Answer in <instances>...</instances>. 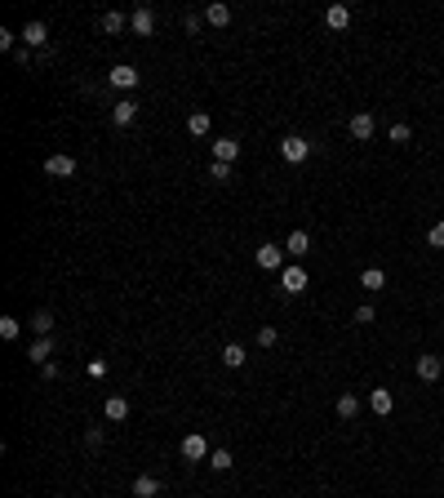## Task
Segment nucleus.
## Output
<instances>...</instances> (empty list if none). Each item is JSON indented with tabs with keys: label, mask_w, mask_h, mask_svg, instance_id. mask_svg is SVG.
I'll use <instances>...</instances> for the list:
<instances>
[{
	"label": "nucleus",
	"mask_w": 444,
	"mask_h": 498,
	"mask_svg": "<svg viewBox=\"0 0 444 498\" xmlns=\"http://www.w3.org/2000/svg\"><path fill=\"white\" fill-rule=\"evenodd\" d=\"M209 178H214V183H231V165L214 161V165H209Z\"/></svg>",
	"instance_id": "7c9ffc66"
},
{
	"label": "nucleus",
	"mask_w": 444,
	"mask_h": 498,
	"mask_svg": "<svg viewBox=\"0 0 444 498\" xmlns=\"http://www.w3.org/2000/svg\"><path fill=\"white\" fill-rule=\"evenodd\" d=\"M209 468H214V472H231V468H236L231 450H214V454H209Z\"/></svg>",
	"instance_id": "bb28decb"
},
{
	"label": "nucleus",
	"mask_w": 444,
	"mask_h": 498,
	"mask_svg": "<svg viewBox=\"0 0 444 498\" xmlns=\"http://www.w3.org/2000/svg\"><path fill=\"white\" fill-rule=\"evenodd\" d=\"M45 174H49V178H71V174H76V156H67V152H62V156H49V161H45Z\"/></svg>",
	"instance_id": "0eeeda50"
},
{
	"label": "nucleus",
	"mask_w": 444,
	"mask_h": 498,
	"mask_svg": "<svg viewBox=\"0 0 444 498\" xmlns=\"http://www.w3.org/2000/svg\"><path fill=\"white\" fill-rule=\"evenodd\" d=\"M133 498H160V481L156 476H133Z\"/></svg>",
	"instance_id": "f3484780"
},
{
	"label": "nucleus",
	"mask_w": 444,
	"mask_h": 498,
	"mask_svg": "<svg viewBox=\"0 0 444 498\" xmlns=\"http://www.w3.org/2000/svg\"><path fill=\"white\" fill-rule=\"evenodd\" d=\"M440 258H444V254H440Z\"/></svg>",
	"instance_id": "f704fd0d"
},
{
	"label": "nucleus",
	"mask_w": 444,
	"mask_h": 498,
	"mask_svg": "<svg viewBox=\"0 0 444 498\" xmlns=\"http://www.w3.org/2000/svg\"><path fill=\"white\" fill-rule=\"evenodd\" d=\"M138 67H133V62H120V67H111V85L115 89H138Z\"/></svg>",
	"instance_id": "423d86ee"
},
{
	"label": "nucleus",
	"mask_w": 444,
	"mask_h": 498,
	"mask_svg": "<svg viewBox=\"0 0 444 498\" xmlns=\"http://www.w3.org/2000/svg\"><path fill=\"white\" fill-rule=\"evenodd\" d=\"M27 325H31V334H36V338H54V312H36Z\"/></svg>",
	"instance_id": "aec40b11"
},
{
	"label": "nucleus",
	"mask_w": 444,
	"mask_h": 498,
	"mask_svg": "<svg viewBox=\"0 0 444 498\" xmlns=\"http://www.w3.org/2000/svg\"><path fill=\"white\" fill-rule=\"evenodd\" d=\"M129 31H133V36H151V31H156V14H151V9H133V14H129Z\"/></svg>",
	"instance_id": "9b49d317"
},
{
	"label": "nucleus",
	"mask_w": 444,
	"mask_h": 498,
	"mask_svg": "<svg viewBox=\"0 0 444 498\" xmlns=\"http://www.w3.org/2000/svg\"><path fill=\"white\" fill-rule=\"evenodd\" d=\"M107 369H111L107 360H102V356H93L89 365H84V374H89V378H107Z\"/></svg>",
	"instance_id": "c85d7f7f"
},
{
	"label": "nucleus",
	"mask_w": 444,
	"mask_h": 498,
	"mask_svg": "<svg viewBox=\"0 0 444 498\" xmlns=\"http://www.w3.org/2000/svg\"><path fill=\"white\" fill-rule=\"evenodd\" d=\"M18 36H23V45H27V49H40V45L49 40V27H45V23H27L23 31H18Z\"/></svg>",
	"instance_id": "dca6fc26"
},
{
	"label": "nucleus",
	"mask_w": 444,
	"mask_h": 498,
	"mask_svg": "<svg viewBox=\"0 0 444 498\" xmlns=\"http://www.w3.org/2000/svg\"><path fill=\"white\" fill-rule=\"evenodd\" d=\"M373 321H378V312H373L369 303H360V307H355V325H373Z\"/></svg>",
	"instance_id": "473e14b6"
},
{
	"label": "nucleus",
	"mask_w": 444,
	"mask_h": 498,
	"mask_svg": "<svg viewBox=\"0 0 444 498\" xmlns=\"http://www.w3.org/2000/svg\"><path fill=\"white\" fill-rule=\"evenodd\" d=\"M333 409H337V418H346V423H351L355 414H360V400H355L351 391H342V396H337V405H333Z\"/></svg>",
	"instance_id": "b1692460"
},
{
	"label": "nucleus",
	"mask_w": 444,
	"mask_h": 498,
	"mask_svg": "<svg viewBox=\"0 0 444 498\" xmlns=\"http://www.w3.org/2000/svg\"><path fill=\"white\" fill-rule=\"evenodd\" d=\"M369 409H373L378 418H387L391 409H396V396H391L387 387H373V391H369Z\"/></svg>",
	"instance_id": "1a4fd4ad"
},
{
	"label": "nucleus",
	"mask_w": 444,
	"mask_h": 498,
	"mask_svg": "<svg viewBox=\"0 0 444 498\" xmlns=\"http://www.w3.org/2000/svg\"><path fill=\"white\" fill-rule=\"evenodd\" d=\"M49 356H54V338H36V343L27 347V360H31V365H40V369L49 365Z\"/></svg>",
	"instance_id": "f8f14e48"
},
{
	"label": "nucleus",
	"mask_w": 444,
	"mask_h": 498,
	"mask_svg": "<svg viewBox=\"0 0 444 498\" xmlns=\"http://www.w3.org/2000/svg\"><path fill=\"white\" fill-rule=\"evenodd\" d=\"M306 285H311V276H306V267H298V263L280 272V290H284V294H302Z\"/></svg>",
	"instance_id": "20e7f679"
},
{
	"label": "nucleus",
	"mask_w": 444,
	"mask_h": 498,
	"mask_svg": "<svg viewBox=\"0 0 444 498\" xmlns=\"http://www.w3.org/2000/svg\"><path fill=\"white\" fill-rule=\"evenodd\" d=\"M84 445H93V450H98V445H102V427H89V432H84Z\"/></svg>",
	"instance_id": "72a5a7b5"
},
{
	"label": "nucleus",
	"mask_w": 444,
	"mask_h": 498,
	"mask_svg": "<svg viewBox=\"0 0 444 498\" xmlns=\"http://www.w3.org/2000/svg\"><path fill=\"white\" fill-rule=\"evenodd\" d=\"M98 27L107 31V36H120V31H129V18H124L120 9H107V14L98 18Z\"/></svg>",
	"instance_id": "4468645a"
},
{
	"label": "nucleus",
	"mask_w": 444,
	"mask_h": 498,
	"mask_svg": "<svg viewBox=\"0 0 444 498\" xmlns=\"http://www.w3.org/2000/svg\"><path fill=\"white\" fill-rule=\"evenodd\" d=\"M209 454H214V450L205 445V436H200V432H192V436H183V459H187V463H205Z\"/></svg>",
	"instance_id": "39448f33"
},
{
	"label": "nucleus",
	"mask_w": 444,
	"mask_h": 498,
	"mask_svg": "<svg viewBox=\"0 0 444 498\" xmlns=\"http://www.w3.org/2000/svg\"><path fill=\"white\" fill-rule=\"evenodd\" d=\"M346 134H351L355 143H369L378 134V121H373V112H355L351 121H346Z\"/></svg>",
	"instance_id": "f257e3e1"
},
{
	"label": "nucleus",
	"mask_w": 444,
	"mask_h": 498,
	"mask_svg": "<svg viewBox=\"0 0 444 498\" xmlns=\"http://www.w3.org/2000/svg\"><path fill=\"white\" fill-rule=\"evenodd\" d=\"M253 263H258L262 272H284V249H280V245H271V240H267V245H258V254H253Z\"/></svg>",
	"instance_id": "7ed1b4c3"
},
{
	"label": "nucleus",
	"mask_w": 444,
	"mask_h": 498,
	"mask_svg": "<svg viewBox=\"0 0 444 498\" xmlns=\"http://www.w3.org/2000/svg\"><path fill=\"white\" fill-rule=\"evenodd\" d=\"M284 254H293V258H306L311 254V236L298 227V231H289V240H284Z\"/></svg>",
	"instance_id": "2eb2a0df"
},
{
	"label": "nucleus",
	"mask_w": 444,
	"mask_h": 498,
	"mask_svg": "<svg viewBox=\"0 0 444 498\" xmlns=\"http://www.w3.org/2000/svg\"><path fill=\"white\" fill-rule=\"evenodd\" d=\"M209 130H214V121H209V112H192V116H187V134H196V139H205Z\"/></svg>",
	"instance_id": "5701e85b"
},
{
	"label": "nucleus",
	"mask_w": 444,
	"mask_h": 498,
	"mask_svg": "<svg viewBox=\"0 0 444 498\" xmlns=\"http://www.w3.org/2000/svg\"><path fill=\"white\" fill-rule=\"evenodd\" d=\"M280 156H284L289 165H302L306 156H311V143H306L302 134H289V139H280Z\"/></svg>",
	"instance_id": "f03ea898"
},
{
	"label": "nucleus",
	"mask_w": 444,
	"mask_h": 498,
	"mask_svg": "<svg viewBox=\"0 0 444 498\" xmlns=\"http://www.w3.org/2000/svg\"><path fill=\"white\" fill-rule=\"evenodd\" d=\"M205 23H209V27H227V23H231V5H222V0L205 5Z\"/></svg>",
	"instance_id": "a211bd4d"
},
{
	"label": "nucleus",
	"mask_w": 444,
	"mask_h": 498,
	"mask_svg": "<svg viewBox=\"0 0 444 498\" xmlns=\"http://www.w3.org/2000/svg\"><path fill=\"white\" fill-rule=\"evenodd\" d=\"M276 343H280L276 325H262V330H258V347H276Z\"/></svg>",
	"instance_id": "c756f323"
},
{
	"label": "nucleus",
	"mask_w": 444,
	"mask_h": 498,
	"mask_svg": "<svg viewBox=\"0 0 444 498\" xmlns=\"http://www.w3.org/2000/svg\"><path fill=\"white\" fill-rule=\"evenodd\" d=\"M214 161L236 165V161H240V143H236V139H214Z\"/></svg>",
	"instance_id": "ddd939ff"
},
{
	"label": "nucleus",
	"mask_w": 444,
	"mask_h": 498,
	"mask_svg": "<svg viewBox=\"0 0 444 498\" xmlns=\"http://www.w3.org/2000/svg\"><path fill=\"white\" fill-rule=\"evenodd\" d=\"M324 23H329L333 31H346V27H351V9H346V5H329V14H324Z\"/></svg>",
	"instance_id": "412c9836"
},
{
	"label": "nucleus",
	"mask_w": 444,
	"mask_h": 498,
	"mask_svg": "<svg viewBox=\"0 0 444 498\" xmlns=\"http://www.w3.org/2000/svg\"><path fill=\"white\" fill-rule=\"evenodd\" d=\"M382 285H387V272H382V267H364V272H360V290L382 294Z\"/></svg>",
	"instance_id": "6ab92c4d"
},
{
	"label": "nucleus",
	"mask_w": 444,
	"mask_h": 498,
	"mask_svg": "<svg viewBox=\"0 0 444 498\" xmlns=\"http://www.w3.org/2000/svg\"><path fill=\"white\" fill-rule=\"evenodd\" d=\"M245 347H240V343H227V347H222V365H227V369H240V365H245Z\"/></svg>",
	"instance_id": "393cba45"
},
{
	"label": "nucleus",
	"mask_w": 444,
	"mask_h": 498,
	"mask_svg": "<svg viewBox=\"0 0 444 498\" xmlns=\"http://www.w3.org/2000/svg\"><path fill=\"white\" fill-rule=\"evenodd\" d=\"M18 334H23V321H18V316H0V338H5V343H14Z\"/></svg>",
	"instance_id": "a878e982"
},
{
	"label": "nucleus",
	"mask_w": 444,
	"mask_h": 498,
	"mask_svg": "<svg viewBox=\"0 0 444 498\" xmlns=\"http://www.w3.org/2000/svg\"><path fill=\"white\" fill-rule=\"evenodd\" d=\"M102 414H107V423H124V418H129V400H124V396H111L107 405H102Z\"/></svg>",
	"instance_id": "4be33fe9"
},
{
	"label": "nucleus",
	"mask_w": 444,
	"mask_h": 498,
	"mask_svg": "<svg viewBox=\"0 0 444 498\" xmlns=\"http://www.w3.org/2000/svg\"><path fill=\"white\" fill-rule=\"evenodd\" d=\"M387 139H391V143H396V147H405L409 139H414V130H409V125H405V121H400V125H391V130H387Z\"/></svg>",
	"instance_id": "cd10ccee"
},
{
	"label": "nucleus",
	"mask_w": 444,
	"mask_h": 498,
	"mask_svg": "<svg viewBox=\"0 0 444 498\" xmlns=\"http://www.w3.org/2000/svg\"><path fill=\"white\" fill-rule=\"evenodd\" d=\"M440 374H444V360L440 356H418V378H422V383H440Z\"/></svg>",
	"instance_id": "6e6552de"
},
{
	"label": "nucleus",
	"mask_w": 444,
	"mask_h": 498,
	"mask_svg": "<svg viewBox=\"0 0 444 498\" xmlns=\"http://www.w3.org/2000/svg\"><path fill=\"white\" fill-rule=\"evenodd\" d=\"M427 240H431V245H436V249L444 254V218H440V222H431V231H427Z\"/></svg>",
	"instance_id": "2f4dec72"
},
{
	"label": "nucleus",
	"mask_w": 444,
	"mask_h": 498,
	"mask_svg": "<svg viewBox=\"0 0 444 498\" xmlns=\"http://www.w3.org/2000/svg\"><path fill=\"white\" fill-rule=\"evenodd\" d=\"M138 121V107H133V98H120L111 107V125H120V130H129V125Z\"/></svg>",
	"instance_id": "9d476101"
}]
</instances>
